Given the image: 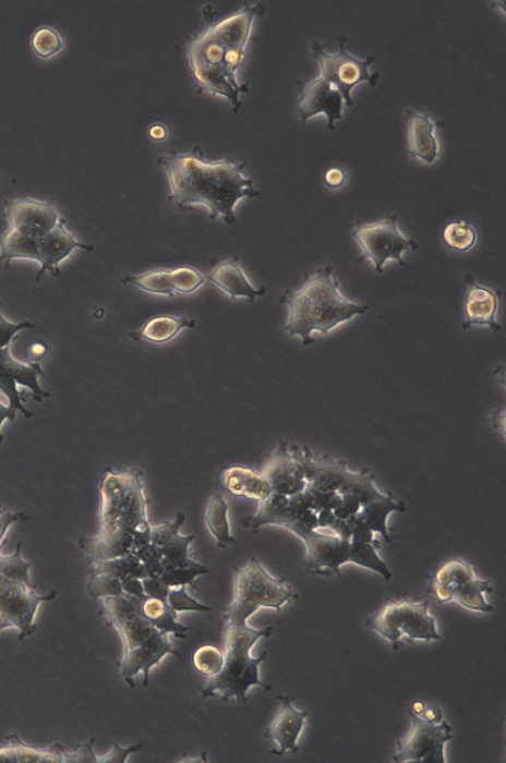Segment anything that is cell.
Masks as SVG:
<instances>
[{
  "label": "cell",
  "instance_id": "6da1fadb",
  "mask_svg": "<svg viewBox=\"0 0 506 763\" xmlns=\"http://www.w3.org/2000/svg\"><path fill=\"white\" fill-rule=\"evenodd\" d=\"M287 601L279 580L255 566L233 571V601L224 608L219 620V632L225 642V665L221 671L208 678L202 689L203 698H220L224 702L236 699L248 704V692L252 687L272 691L273 687L260 680L258 668L266 659L255 658L251 650L256 642L270 639L274 627L255 629L249 626L251 616L260 608L280 610Z\"/></svg>",
  "mask_w": 506,
  "mask_h": 763
},
{
  "label": "cell",
  "instance_id": "7a4b0ae2",
  "mask_svg": "<svg viewBox=\"0 0 506 763\" xmlns=\"http://www.w3.org/2000/svg\"><path fill=\"white\" fill-rule=\"evenodd\" d=\"M99 493L100 530L97 536L79 538L88 565L134 554L152 544L142 471L108 468L101 475Z\"/></svg>",
  "mask_w": 506,
  "mask_h": 763
},
{
  "label": "cell",
  "instance_id": "3957f363",
  "mask_svg": "<svg viewBox=\"0 0 506 763\" xmlns=\"http://www.w3.org/2000/svg\"><path fill=\"white\" fill-rule=\"evenodd\" d=\"M157 164L168 174L171 194L168 201L180 209L201 204L209 211V218L224 217L225 222H237L236 204L242 198H256L261 193L253 187V180L243 175L246 164L232 160L208 162L201 147L188 154L173 152L160 156Z\"/></svg>",
  "mask_w": 506,
  "mask_h": 763
},
{
  "label": "cell",
  "instance_id": "277c9868",
  "mask_svg": "<svg viewBox=\"0 0 506 763\" xmlns=\"http://www.w3.org/2000/svg\"><path fill=\"white\" fill-rule=\"evenodd\" d=\"M257 11V5L244 3L236 13L215 22L212 7H207V27L188 44V60L196 88L226 97L234 112L242 107L240 94L250 93V86L240 84L236 73L246 61V45Z\"/></svg>",
  "mask_w": 506,
  "mask_h": 763
},
{
  "label": "cell",
  "instance_id": "5b68a950",
  "mask_svg": "<svg viewBox=\"0 0 506 763\" xmlns=\"http://www.w3.org/2000/svg\"><path fill=\"white\" fill-rule=\"evenodd\" d=\"M334 271V266L321 267L306 277L302 288L284 291L279 298L288 310L285 332L299 337L304 346L314 343V332L327 336L369 311V306L356 304L341 293L339 282L332 277Z\"/></svg>",
  "mask_w": 506,
  "mask_h": 763
},
{
  "label": "cell",
  "instance_id": "8992f818",
  "mask_svg": "<svg viewBox=\"0 0 506 763\" xmlns=\"http://www.w3.org/2000/svg\"><path fill=\"white\" fill-rule=\"evenodd\" d=\"M100 613L107 625L120 633L123 655L117 661L118 670L130 688L136 687L134 678L144 674V686H149V675L165 656H180L179 650L160 631L142 617L124 593L117 597H103Z\"/></svg>",
  "mask_w": 506,
  "mask_h": 763
},
{
  "label": "cell",
  "instance_id": "52a82bcc",
  "mask_svg": "<svg viewBox=\"0 0 506 763\" xmlns=\"http://www.w3.org/2000/svg\"><path fill=\"white\" fill-rule=\"evenodd\" d=\"M0 568V632L19 629V639L25 640L37 631L35 619L39 605L57 600L58 593L39 595L29 579L32 564L23 560L22 544L15 553L2 558Z\"/></svg>",
  "mask_w": 506,
  "mask_h": 763
},
{
  "label": "cell",
  "instance_id": "ba28073f",
  "mask_svg": "<svg viewBox=\"0 0 506 763\" xmlns=\"http://www.w3.org/2000/svg\"><path fill=\"white\" fill-rule=\"evenodd\" d=\"M366 628L390 641L393 650L402 642L438 641L436 618L430 615V601H393L385 603L375 616L365 620Z\"/></svg>",
  "mask_w": 506,
  "mask_h": 763
},
{
  "label": "cell",
  "instance_id": "9c48e42d",
  "mask_svg": "<svg viewBox=\"0 0 506 763\" xmlns=\"http://www.w3.org/2000/svg\"><path fill=\"white\" fill-rule=\"evenodd\" d=\"M352 238L362 251V255L356 258V262L363 263L371 259L378 274L384 272L387 259H394L401 266H407L401 255L419 249L413 239L406 238L399 231L398 217L394 215L375 220L373 223L359 222L353 228Z\"/></svg>",
  "mask_w": 506,
  "mask_h": 763
},
{
  "label": "cell",
  "instance_id": "30bf717a",
  "mask_svg": "<svg viewBox=\"0 0 506 763\" xmlns=\"http://www.w3.org/2000/svg\"><path fill=\"white\" fill-rule=\"evenodd\" d=\"M346 43L345 36L338 38L339 50L336 55L324 51L323 46L316 41L312 44V50L313 57L321 68L320 76L336 86L342 94L345 104L352 107L351 92L354 86L366 82L375 88L378 74H370L369 72L370 65L376 62L374 57H368L363 60L356 59L347 52Z\"/></svg>",
  "mask_w": 506,
  "mask_h": 763
},
{
  "label": "cell",
  "instance_id": "8fae6325",
  "mask_svg": "<svg viewBox=\"0 0 506 763\" xmlns=\"http://www.w3.org/2000/svg\"><path fill=\"white\" fill-rule=\"evenodd\" d=\"M411 728L405 738L398 739L397 763H446L445 746L454 738L453 727L446 720L431 722L408 710Z\"/></svg>",
  "mask_w": 506,
  "mask_h": 763
},
{
  "label": "cell",
  "instance_id": "7c38bea8",
  "mask_svg": "<svg viewBox=\"0 0 506 763\" xmlns=\"http://www.w3.org/2000/svg\"><path fill=\"white\" fill-rule=\"evenodd\" d=\"M39 377H45L41 366L37 363L22 364L12 356L11 348L0 349V392L8 399V404L21 412L26 419H32L34 413L23 404V398L19 387L28 388L37 403L44 398H49L39 385Z\"/></svg>",
  "mask_w": 506,
  "mask_h": 763
},
{
  "label": "cell",
  "instance_id": "4fadbf2b",
  "mask_svg": "<svg viewBox=\"0 0 506 763\" xmlns=\"http://www.w3.org/2000/svg\"><path fill=\"white\" fill-rule=\"evenodd\" d=\"M8 230L41 239L60 222L57 208L51 203L19 198L4 203Z\"/></svg>",
  "mask_w": 506,
  "mask_h": 763
},
{
  "label": "cell",
  "instance_id": "5bb4252c",
  "mask_svg": "<svg viewBox=\"0 0 506 763\" xmlns=\"http://www.w3.org/2000/svg\"><path fill=\"white\" fill-rule=\"evenodd\" d=\"M344 105L342 94L336 86L318 76L304 84L302 92H300L297 113L302 120V124H305L314 116L326 114L327 128L334 131L336 130L335 123L342 120Z\"/></svg>",
  "mask_w": 506,
  "mask_h": 763
},
{
  "label": "cell",
  "instance_id": "9a60e30c",
  "mask_svg": "<svg viewBox=\"0 0 506 763\" xmlns=\"http://www.w3.org/2000/svg\"><path fill=\"white\" fill-rule=\"evenodd\" d=\"M276 699L281 703L280 711L276 714L272 726L264 731V738L278 743L270 753L276 758H282L287 752L298 753V741L304 728L308 712H300L292 706L294 697L278 695Z\"/></svg>",
  "mask_w": 506,
  "mask_h": 763
},
{
  "label": "cell",
  "instance_id": "2e32d148",
  "mask_svg": "<svg viewBox=\"0 0 506 763\" xmlns=\"http://www.w3.org/2000/svg\"><path fill=\"white\" fill-rule=\"evenodd\" d=\"M39 262L41 265L36 275V281H41L47 272H52L53 277H60V265L65 262L76 250L94 251L92 245H86L77 241L67 228L65 219L60 222L50 233L38 239Z\"/></svg>",
  "mask_w": 506,
  "mask_h": 763
},
{
  "label": "cell",
  "instance_id": "e0dca14e",
  "mask_svg": "<svg viewBox=\"0 0 506 763\" xmlns=\"http://www.w3.org/2000/svg\"><path fill=\"white\" fill-rule=\"evenodd\" d=\"M465 282L469 290L465 299L462 328L489 327L494 332H502L503 328L496 319L497 311H499V291L480 286L471 277H466Z\"/></svg>",
  "mask_w": 506,
  "mask_h": 763
},
{
  "label": "cell",
  "instance_id": "ac0fdd59",
  "mask_svg": "<svg viewBox=\"0 0 506 763\" xmlns=\"http://www.w3.org/2000/svg\"><path fill=\"white\" fill-rule=\"evenodd\" d=\"M261 473L270 482L274 494L291 497L305 491L306 480L288 444L279 445Z\"/></svg>",
  "mask_w": 506,
  "mask_h": 763
},
{
  "label": "cell",
  "instance_id": "d6986e66",
  "mask_svg": "<svg viewBox=\"0 0 506 763\" xmlns=\"http://www.w3.org/2000/svg\"><path fill=\"white\" fill-rule=\"evenodd\" d=\"M425 592L436 597L439 604L457 602L470 610L482 613L495 610L493 605L485 600V594L494 592L492 582L478 578L454 588L429 585Z\"/></svg>",
  "mask_w": 506,
  "mask_h": 763
},
{
  "label": "cell",
  "instance_id": "ffe728a7",
  "mask_svg": "<svg viewBox=\"0 0 506 763\" xmlns=\"http://www.w3.org/2000/svg\"><path fill=\"white\" fill-rule=\"evenodd\" d=\"M205 281L225 291L229 298H244L250 303L255 302L257 296L266 293L265 288L257 289L251 284L237 257L218 263L215 269L205 277Z\"/></svg>",
  "mask_w": 506,
  "mask_h": 763
},
{
  "label": "cell",
  "instance_id": "44dd1931",
  "mask_svg": "<svg viewBox=\"0 0 506 763\" xmlns=\"http://www.w3.org/2000/svg\"><path fill=\"white\" fill-rule=\"evenodd\" d=\"M408 122V154L414 159L432 165L439 156V144L434 132L436 124L430 114H421L414 110L407 109Z\"/></svg>",
  "mask_w": 506,
  "mask_h": 763
},
{
  "label": "cell",
  "instance_id": "7402d4cb",
  "mask_svg": "<svg viewBox=\"0 0 506 763\" xmlns=\"http://www.w3.org/2000/svg\"><path fill=\"white\" fill-rule=\"evenodd\" d=\"M225 489L237 498L264 501L273 494L270 482L263 473L249 468L232 467L220 476Z\"/></svg>",
  "mask_w": 506,
  "mask_h": 763
},
{
  "label": "cell",
  "instance_id": "603a6c76",
  "mask_svg": "<svg viewBox=\"0 0 506 763\" xmlns=\"http://www.w3.org/2000/svg\"><path fill=\"white\" fill-rule=\"evenodd\" d=\"M125 595L130 597L140 615L147 619L149 623H153L165 633L176 634L177 639L186 640L190 627L181 625L177 613H173L164 601L145 594Z\"/></svg>",
  "mask_w": 506,
  "mask_h": 763
},
{
  "label": "cell",
  "instance_id": "cb8c5ba5",
  "mask_svg": "<svg viewBox=\"0 0 506 763\" xmlns=\"http://www.w3.org/2000/svg\"><path fill=\"white\" fill-rule=\"evenodd\" d=\"M10 744L0 747V763H65L67 749L55 743L49 749H35L22 741L19 735L5 736Z\"/></svg>",
  "mask_w": 506,
  "mask_h": 763
},
{
  "label": "cell",
  "instance_id": "d4e9b609",
  "mask_svg": "<svg viewBox=\"0 0 506 763\" xmlns=\"http://www.w3.org/2000/svg\"><path fill=\"white\" fill-rule=\"evenodd\" d=\"M196 326L195 318L157 316L148 319L138 330L130 332L133 341H146L155 344L168 343L183 329H193Z\"/></svg>",
  "mask_w": 506,
  "mask_h": 763
},
{
  "label": "cell",
  "instance_id": "484cf974",
  "mask_svg": "<svg viewBox=\"0 0 506 763\" xmlns=\"http://www.w3.org/2000/svg\"><path fill=\"white\" fill-rule=\"evenodd\" d=\"M204 522L212 536L215 537L218 548L239 544L232 536L231 525L228 521V505L224 495H212L207 508H205Z\"/></svg>",
  "mask_w": 506,
  "mask_h": 763
},
{
  "label": "cell",
  "instance_id": "4316f807",
  "mask_svg": "<svg viewBox=\"0 0 506 763\" xmlns=\"http://www.w3.org/2000/svg\"><path fill=\"white\" fill-rule=\"evenodd\" d=\"M194 540V534L181 536V534L178 533L170 541L166 542L164 546L158 547V549H160L164 572L193 568V566L197 565L189 553L190 545H192Z\"/></svg>",
  "mask_w": 506,
  "mask_h": 763
},
{
  "label": "cell",
  "instance_id": "83f0119b",
  "mask_svg": "<svg viewBox=\"0 0 506 763\" xmlns=\"http://www.w3.org/2000/svg\"><path fill=\"white\" fill-rule=\"evenodd\" d=\"M121 281L123 284H131L145 290L149 294L169 298L176 296V291H173L171 287L170 270H155L136 275V277H133V275H125Z\"/></svg>",
  "mask_w": 506,
  "mask_h": 763
},
{
  "label": "cell",
  "instance_id": "f1b7e54d",
  "mask_svg": "<svg viewBox=\"0 0 506 763\" xmlns=\"http://www.w3.org/2000/svg\"><path fill=\"white\" fill-rule=\"evenodd\" d=\"M443 240L449 249L466 253L471 250L477 243L478 234L474 228L466 220L449 223L443 232Z\"/></svg>",
  "mask_w": 506,
  "mask_h": 763
},
{
  "label": "cell",
  "instance_id": "f546056e",
  "mask_svg": "<svg viewBox=\"0 0 506 763\" xmlns=\"http://www.w3.org/2000/svg\"><path fill=\"white\" fill-rule=\"evenodd\" d=\"M225 665L224 650L216 646H202L194 652L193 666L195 670L207 678L218 675Z\"/></svg>",
  "mask_w": 506,
  "mask_h": 763
},
{
  "label": "cell",
  "instance_id": "4dcf8cb0",
  "mask_svg": "<svg viewBox=\"0 0 506 763\" xmlns=\"http://www.w3.org/2000/svg\"><path fill=\"white\" fill-rule=\"evenodd\" d=\"M123 584L109 573L89 571L88 594L93 600L103 597H117L123 594Z\"/></svg>",
  "mask_w": 506,
  "mask_h": 763
},
{
  "label": "cell",
  "instance_id": "1f68e13d",
  "mask_svg": "<svg viewBox=\"0 0 506 763\" xmlns=\"http://www.w3.org/2000/svg\"><path fill=\"white\" fill-rule=\"evenodd\" d=\"M31 46L37 57L49 59L62 49L63 43L57 31L51 27H41L32 36Z\"/></svg>",
  "mask_w": 506,
  "mask_h": 763
},
{
  "label": "cell",
  "instance_id": "d6a6232c",
  "mask_svg": "<svg viewBox=\"0 0 506 763\" xmlns=\"http://www.w3.org/2000/svg\"><path fill=\"white\" fill-rule=\"evenodd\" d=\"M170 281L173 291L180 294H192L207 282L205 277L193 267H178L170 270Z\"/></svg>",
  "mask_w": 506,
  "mask_h": 763
},
{
  "label": "cell",
  "instance_id": "836d02e7",
  "mask_svg": "<svg viewBox=\"0 0 506 763\" xmlns=\"http://www.w3.org/2000/svg\"><path fill=\"white\" fill-rule=\"evenodd\" d=\"M209 572L210 570L207 568V566L197 564L193 566V568L165 571L161 579L170 589L186 586L196 590L197 586L195 584V579Z\"/></svg>",
  "mask_w": 506,
  "mask_h": 763
},
{
  "label": "cell",
  "instance_id": "e575fe53",
  "mask_svg": "<svg viewBox=\"0 0 506 763\" xmlns=\"http://www.w3.org/2000/svg\"><path fill=\"white\" fill-rule=\"evenodd\" d=\"M168 607L179 615L181 611H197V613H209L212 611L208 605H204L194 600V597L188 594V588H172L170 589L168 601H166Z\"/></svg>",
  "mask_w": 506,
  "mask_h": 763
},
{
  "label": "cell",
  "instance_id": "d590c367",
  "mask_svg": "<svg viewBox=\"0 0 506 763\" xmlns=\"http://www.w3.org/2000/svg\"><path fill=\"white\" fill-rule=\"evenodd\" d=\"M32 328H36V325L32 324V322L13 324V322L7 320L2 314V301H0V349L11 348L15 337L23 330Z\"/></svg>",
  "mask_w": 506,
  "mask_h": 763
},
{
  "label": "cell",
  "instance_id": "8d00e7d4",
  "mask_svg": "<svg viewBox=\"0 0 506 763\" xmlns=\"http://www.w3.org/2000/svg\"><path fill=\"white\" fill-rule=\"evenodd\" d=\"M97 739L94 737L89 742L79 744L75 751H65V763H103V759L94 753V744Z\"/></svg>",
  "mask_w": 506,
  "mask_h": 763
},
{
  "label": "cell",
  "instance_id": "74e56055",
  "mask_svg": "<svg viewBox=\"0 0 506 763\" xmlns=\"http://www.w3.org/2000/svg\"><path fill=\"white\" fill-rule=\"evenodd\" d=\"M141 581L142 585H144L145 595L157 597V600H161L165 603L168 601L170 588L165 584L161 577H149Z\"/></svg>",
  "mask_w": 506,
  "mask_h": 763
},
{
  "label": "cell",
  "instance_id": "f35d334b",
  "mask_svg": "<svg viewBox=\"0 0 506 763\" xmlns=\"http://www.w3.org/2000/svg\"><path fill=\"white\" fill-rule=\"evenodd\" d=\"M28 516L26 513H13L10 509L0 506V546L7 536L8 530L15 523L26 522Z\"/></svg>",
  "mask_w": 506,
  "mask_h": 763
},
{
  "label": "cell",
  "instance_id": "ab89813d",
  "mask_svg": "<svg viewBox=\"0 0 506 763\" xmlns=\"http://www.w3.org/2000/svg\"><path fill=\"white\" fill-rule=\"evenodd\" d=\"M19 411H15L10 404L5 405L0 401V445L3 444L4 435L2 434V426L5 421L14 422L17 419Z\"/></svg>",
  "mask_w": 506,
  "mask_h": 763
},
{
  "label": "cell",
  "instance_id": "60d3db41",
  "mask_svg": "<svg viewBox=\"0 0 506 763\" xmlns=\"http://www.w3.org/2000/svg\"><path fill=\"white\" fill-rule=\"evenodd\" d=\"M324 180H326V183L330 187H338L345 183L346 175L341 169L334 168V169H329L326 172V177H324Z\"/></svg>",
  "mask_w": 506,
  "mask_h": 763
},
{
  "label": "cell",
  "instance_id": "b9f144b4",
  "mask_svg": "<svg viewBox=\"0 0 506 763\" xmlns=\"http://www.w3.org/2000/svg\"><path fill=\"white\" fill-rule=\"evenodd\" d=\"M149 136H152L155 141H164L166 136H168V131H166L164 125L155 124L153 125L152 130H149Z\"/></svg>",
  "mask_w": 506,
  "mask_h": 763
},
{
  "label": "cell",
  "instance_id": "7bdbcfd3",
  "mask_svg": "<svg viewBox=\"0 0 506 763\" xmlns=\"http://www.w3.org/2000/svg\"><path fill=\"white\" fill-rule=\"evenodd\" d=\"M425 706L426 705L423 702H417L413 704V707H411L410 711L413 712L414 714L419 715V714H422L424 712Z\"/></svg>",
  "mask_w": 506,
  "mask_h": 763
}]
</instances>
